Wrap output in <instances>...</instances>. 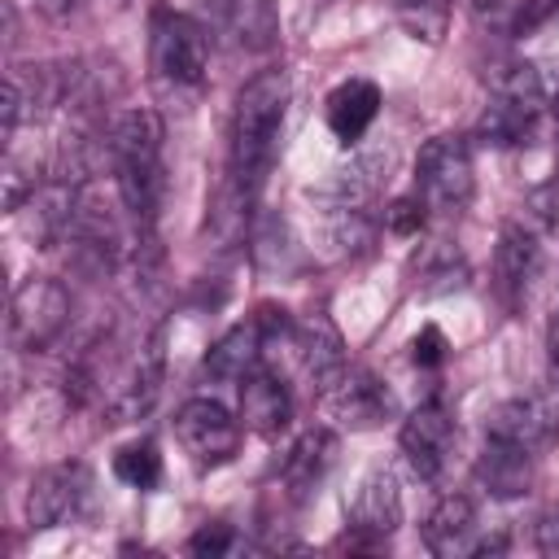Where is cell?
I'll list each match as a JSON object with an SVG mask.
<instances>
[{
    "mask_svg": "<svg viewBox=\"0 0 559 559\" xmlns=\"http://www.w3.org/2000/svg\"><path fill=\"white\" fill-rule=\"evenodd\" d=\"M288 109V74L284 70H262L253 74L231 109V188L240 197H258L266 183V170L280 148V127Z\"/></svg>",
    "mask_w": 559,
    "mask_h": 559,
    "instance_id": "6da1fadb",
    "label": "cell"
},
{
    "mask_svg": "<svg viewBox=\"0 0 559 559\" xmlns=\"http://www.w3.org/2000/svg\"><path fill=\"white\" fill-rule=\"evenodd\" d=\"M105 153L114 162V179H118V197L122 210L135 218V227L148 236L157 223V205H162V118L153 109H127L105 140Z\"/></svg>",
    "mask_w": 559,
    "mask_h": 559,
    "instance_id": "7a4b0ae2",
    "label": "cell"
},
{
    "mask_svg": "<svg viewBox=\"0 0 559 559\" xmlns=\"http://www.w3.org/2000/svg\"><path fill=\"white\" fill-rule=\"evenodd\" d=\"M472 148L459 135H432L415 162V197L437 214H459L472 201Z\"/></svg>",
    "mask_w": 559,
    "mask_h": 559,
    "instance_id": "3957f363",
    "label": "cell"
},
{
    "mask_svg": "<svg viewBox=\"0 0 559 559\" xmlns=\"http://www.w3.org/2000/svg\"><path fill=\"white\" fill-rule=\"evenodd\" d=\"M70 323V293L57 280H26L9 301V341L26 354L48 349Z\"/></svg>",
    "mask_w": 559,
    "mask_h": 559,
    "instance_id": "277c9868",
    "label": "cell"
},
{
    "mask_svg": "<svg viewBox=\"0 0 559 559\" xmlns=\"http://www.w3.org/2000/svg\"><path fill=\"white\" fill-rule=\"evenodd\" d=\"M205 31L175 9H157L153 13V70L162 83L170 87H197L205 79Z\"/></svg>",
    "mask_w": 559,
    "mask_h": 559,
    "instance_id": "5b68a950",
    "label": "cell"
},
{
    "mask_svg": "<svg viewBox=\"0 0 559 559\" xmlns=\"http://www.w3.org/2000/svg\"><path fill=\"white\" fill-rule=\"evenodd\" d=\"M92 507V472L83 463H52L26 489V520L31 528L74 524Z\"/></svg>",
    "mask_w": 559,
    "mask_h": 559,
    "instance_id": "8992f818",
    "label": "cell"
},
{
    "mask_svg": "<svg viewBox=\"0 0 559 559\" xmlns=\"http://www.w3.org/2000/svg\"><path fill=\"white\" fill-rule=\"evenodd\" d=\"M175 437H179V445H183L197 463H205V467L227 463V459H236V450H240V424H236V415H231L223 402H214V397H188V402L175 411Z\"/></svg>",
    "mask_w": 559,
    "mask_h": 559,
    "instance_id": "52a82bcc",
    "label": "cell"
},
{
    "mask_svg": "<svg viewBox=\"0 0 559 559\" xmlns=\"http://www.w3.org/2000/svg\"><path fill=\"white\" fill-rule=\"evenodd\" d=\"M485 437L511 441V445H524V450H537V445L555 441V437H559V393H550V397H511V402H498V406L485 415Z\"/></svg>",
    "mask_w": 559,
    "mask_h": 559,
    "instance_id": "ba28073f",
    "label": "cell"
},
{
    "mask_svg": "<svg viewBox=\"0 0 559 559\" xmlns=\"http://www.w3.org/2000/svg\"><path fill=\"white\" fill-rule=\"evenodd\" d=\"M162 376H166V328H157L131 358L114 402H109V424H131L140 415H148V406L162 393Z\"/></svg>",
    "mask_w": 559,
    "mask_h": 559,
    "instance_id": "9c48e42d",
    "label": "cell"
},
{
    "mask_svg": "<svg viewBox=\"0 0 559 559\" xmlns=\"http://www.w3.org/2000/svg\"><path fill=\"white\" fill-rule=\"evenodd\" d=\"M397 441H402V454L411 459V467L419 476H437L450 445H454V415L432 397V402H424L406 415Z\"/></svg>",
    "mask_w": 559,
    "mask_h": 559,
    "instance_id": "30bf717a",
    "label": "cell"
},
{
    "mask_svg": "<svg viewBox=\"0 0 559 559\" xmlns=\"http://www.w3.org/2000/svg\"><path fill=\"white\" fill-rule=\"evenodd\" d=\"M319 397H323V406H328L341 424H349V428H376V424H384V419L393 415L389 389H384L371 371H358V367H345L341 380H336L332 389H323Z\"/></svg>",
    "mask_w": 559,
    "mask_h": 559,
    "instance_id": "8fae6325",
    "label": "cell"
},
{
    "mask_svg": "<svg viewBox=\"0 0 559 559\" xmlns=\"http://www.w3.org/2000/svg\"><path fill=\"white\" fill-rule=\"evenodd\" d=\"M288 349L297 354V367H301V376L310 380L314 393L332 389V384L341 380V371H345V345H341V332H336L323 314L301 319V323L293 328V336H288Z\"/></svg>",
    "mask_w": 559,
    "mask_h": 559,
    "instance_id": "7c38bea8",
    "label": "cell"
},
{
    "mask_svg": "<svg viewBox=\"0 0 559 559\" xmlns=\"http://www.w3.org/2000/svg\"><path fill=\"white\" fill-rule=\"evenodd\" d=\"M397 524H402V493H397L393 472L362 476V485L354 489V502H349V533L362 542H384Z\"/></svg>",
    "mask_w": 559,
    "mask_h": 559,
    "instance_id": "4fadbf2b",
    "label": "cell"
},
{
    "mask_svg": "<svg viewBox=\"0 0 559 559\" xmlns=\"http://www.w3.org/2000/svg\"><path fill=\"white\" fill-rule=\"evenodd\" d=\"M389 166H393V153L389 148L358 153V157H349V166H336L319 188H310V197L328 201L332 210H358L389 179Z\"/></svg>",
    "mask_w": 559,
    "mask_h": 559,
    "instance_id": "5bb4252c",
    "label": "cell"
},
{
    "mask_svg": "<svg viewBox=\"0 0 559 559\" xmlns=\"http://www.w3.org/2000/svg\"><path fill=\"white\" fill-rule=\"evenodd\" d=\"M240 419L258 437H280L288 428V419H293V393H288V384L275 371H266V367L249 371L240 380Z\"/></svg>",
    "mask_w": 559,
    "mask_h": 559,
    "instance_id": "9a60e30c",
    "label": "cell"
},
{
    "mask_svg": "<svg viewBox=\"0 0 559 559\" xmlns=\"http://www.w3.org/2000/svg\"><path fill=\"white\" fill-rule=\"evenodd\" d=\"M537 275V240L524 223H502L493 245V288L507 306H515L528 293V280Z\"/></svg>",
    "mask_w": 559,
    "mask_h": 559,
    "instance_id": "2e32d148",
    "label": "cell"
},
{
    "mask_svg": "<svg viewBox=\"0 0 559 559\" xmlns=\"http://www.w3.org/2000/svg\"><path fill=\"white\" fill-rule=\"evenodd\" d=\"M258 367H262V323L258 319H245V323L227 328L205 349V362H201V371L210 380H218V384H240Z\"/></svg>",
    "mask_w": 559,
    "mask_h": 559,
    "instance_id": "e0dca14e",
    "label": "cell"
},
{
    "mask_svg": "<svg viewBox=\"0 0 559 559\" xmlns=\"http://www.w3.org/2000/svg\"><path fill=\"white\" fill-rule=\"evenodd\" d=\"M332 463H336V432H328V428L301 432V437L293 441L284 467H280V480H284L288 498H293V502L310 498V493L319 489V480L328 476Z\"/></svg>",
    "mask_w": 559,
    "mask_h": 559,
    "instance_id": "ac0fdd59",
    "label": "cell"
},
{
    "mask_svg": "<svg viewBox=\"0 0 559 559\" xmlns=\"http://www.w3.org/2000/svg\"><path fill=\"white\" fill-rule=\"evenodd\" d=\"M328 131L341 144H358L380 114V87L371 79H345L328 92Z\"/></svg>",
    "mask_w": 559,
    "mask_h": 559,
    "instance_id": "d6986e66",
    "label": "cell"
},
{
    "mask_svg": "<svg viewBox=\"0 0 559 559\" xmlns=\"http://www.w3.org/2000/svg\"><path fill=\"white\" fill-rule=\"evenodd\" d=\"M476 480L493 498H520V493H528L533 489V450L489 437L485 454L476 459Z\"/></svg>",
    "mask_w": 559,
    "mask_h": 559,
    "instance_id": "ffe728a7",
    "label": "cell"
},
{
    "mask_svg": "<svg viewBox=\"0 0 559 559\" xmlns=\"http://www.w3.org/2000/svg\"><path fill=\"white\" fill-rule=\"evenodd\" d=\"M472 533H476V507L463 493H445L424 520V546L432 555H472Z\"/></svg>",
    "mask_w": 559,
    "mask_h": 559,
    "instance_id": "44dd1931",
    "label": "cell"
},
{
    "mask_svg": "<svg viewBox=\"0 0 559 559\" xmlns=\"http://www.w3.org/2000/svg\"><path fill=\"white\" fill-rule=\"evenodd\" d=\"M533 122H537V109H524V105H515V100H502V96H493V105L480 114V122H476V135L485 140V144H493V148H511V144H520L528 131H533Z\"/></svg>",
    "mask_w": 559,
    "mask_h": 559,
    "instance_id": "7402d4cb",
    "label": "cell"
},
{
    "mask_svg": "<svg viewBox=\"0 0 559 559\" xmlns=\"http://www.w3.org/2000/svg\"><path fill=\"white\" fill-rule=\"evenodd\" d=\"M231 31L249 52H266L280 39L275 0H231Z\"/></svg>",
    "mask_w": 559,
    "mask_h": 559,
    "instance_id": "603a6c76",
    "label": "cell"
},
{
    "mask_svg": "<svg viewBox=\"0 0 559 559\" xmlns=\"http://www.w3.org/2000/svg\"><path fill=\"white\" fill-rule=\"evenodd\" d=\"M493 96L502 100H515L524 109H546V83H542V70L528 66V61H511L502 74H493Z\"/></svg>",
    "mask_w": 559,
    "mask_h": 559,
    "instance_id": "cb8c5ba5",
    "label": "cell"
},
{
    "mask_svg": "<svg viewBox=\"0 0 559 559\" xmlns=\"http://www.w3.org/2000/svg\"><path fill=\"white\" fill-rule=\"evenodd\" d=\"M114 476L131 489H153L162 480V454L153 441H131L114 454Z\"/></svg>",
    "mask_w": 559,
    "mask_h": 559,
    "instance_id": "d4e9b609",
    "label": "cell"
},
{
    "mask_svg": "<svg viewBox=\"0 0 559 559\" xmlns=\"http://www.w3.org/2000/svg\"><path fill=\"white\" fill-rule=\"evenodd\" d=\"M397 13H402V22H406L419 39L437 44V39H441V31H445L450 0H397Z\"/></svg>",
    "mask_w": 559,
    "mask_h": 559,
    "instance_id": "484cf974",
    "label": "cell"
},
{
    "mask_svg": "<svg viewBox=\"0 0 559 559\" xmlns=\"http://www.w3.org/2000/svg\"><path fill=\"white\" fill-rule=\"evenodd\" d=\"M39 192V162L31 157H17V153H9V162H4V210H22V201L26 197H35Z\"/></svg>",
    "mask_w": 559,
    "mask_h": 559,
    "instance_id": "4316f807",
    "label": "cell"
},
{
    "mask_svg": "<svg viewBox=\"0 0 559 559\" xmlns=\"http://www.w3.org/2000/svg\"><path fill=\"white\" fill-rule=\"evenodd\" d=\"M467 284V266L459 253L441 249L432 266H424V293H450V288H463Z\"/></svg>",
    "mask_w": 559,
    "mask_h": 559,
    "instance_id": "83f0119b",
    "label": "cell"
},
{
    "mask_svg": "<svg viewBox=\"0 0 559 559\" xmlns=\"http://www.w3.org/2000/svg\"><path fill=\"white\" fill-rule=\"evenodd\" d=\"M424 201L419 197H397V201H389V210H384V227L393 231V236H415L419 227H424Z\"/></svg>",
    "mask_w": 559,
    "mask_h": 559,
    "instance_id": "f1b7e54d",
    "label": "cell"
},
{
    "mask_svg": "<svg viewBox=\"0 0 559 559\" xmlns=\"http://www.w3.org/2000/svg\"><path fill=\"white\" fill-rule=\"evenodd\" d=\"M445 349H450V341H445V332H441L437 323H424V328L415 332V341H411L415 367H441V362H445Z\"/></svg>",
    "mask_w": 559,
    "mask_h": 559,
    "instance_id": "f546056e",
    "label": "cell"
},
{
    "mask_svg": "<svg viewBox=\"0 0 559 559\" xmlns=\"http://www.w3.org/2000/svg\"><path fill=\"white\" fill-rule=\"evenodd\" d=\"M231 542H236L231 524H201V528L188 537V550H192V555H223V550H231Z\"/></svg>",
    "mask_w": 559,
    "mask_h": 559,
    "instance_id": "4dcf8cb0",
    "label": "cell"
},
{
    "mask_svg": "<svg viewBox=\"0 0 559 559\" xmlns=\"http://www.w3.org/2000/svg\"><path fill=\"white\" fill-rule=\"evenodd\" d=\"M555 4H559V0H524V4L515 9V17H511V31H515V35L537 31V26H542V22L555 13Z\"/></svg>",
    "mask_w": 559,
    "mask_h": 559,
    "instance_id": "1f68e13d",
    "label": "cell"
},
{
    "mask_svg": "<svg viewBox=\"0 0 559 559\" xmlns=\"http://www.w3.org/2000/svg\"><path fill=\"white\" fill-rule=\"evenodd\" d=\"M537 550L542 555H559V507H550L542 520H537Z\"/></svg>",
    "mask_w": 559,
    "mask_h": 559,
    "instance_id": "d6a6232c",
    "label": "cell"
},
{
    "mask_svg": "<svg viewBox=\"0 0 559 559\" xmlns=\"http://www.w3.org/2000/svg\"><path fill=\"white\" fill-rule=\"evenodd\" d=\"M546 354H550V362L559 367V306H555V314H550V323H546Z\"/></svg>",
    "mask_w": 559,
    "mask_h": 559,
    "instance_id": "836d02e7",
    "label": "cell"
},
{
    "mask_svg": "<svg viewBox=\"0 0 559 559\" xmlns=\"http://www.w3.org/2000/svg\"><path fill=\"white\" fill-rule=\"evenodd\" d=\"M507 9V0H472V13H476V22H485V17H498Z\"/></svg>",
    "mask_w": 559,
    "mask_h": 559,
    "instance_id": "e575fe53",
    "label": "cell"
},
{
    "mask_svg": "<svg viewBox=\"0 0 559 559\" xmlns=\"http://www.w3.org/2000/svg\"><path fill=\"white\" fill-rule=\"evenodd\" d=\"M74 4H79V0H35V9L48 13V17H66Z\"/></svg>",
    "mask_w": 559,
    "mask_h": 559,
    "instance_id": "d590c367",
    "label": "cell"
},
{
    "mask_svg": "<svg viewBox=\"0 0 559 559\" xmlns=\"http://www.w3.org/2000/svg\"><path fill=\"white\" fill-rule=\"evenodd\" d=\"M550 105H555V118H559V92H555V100H550Z\"/></svg>",
    "mask_w": 559,
    "mask_h": 559,
    "instance_id": "8d00e7d4",
    "label": "cell"
}]
</instances>
